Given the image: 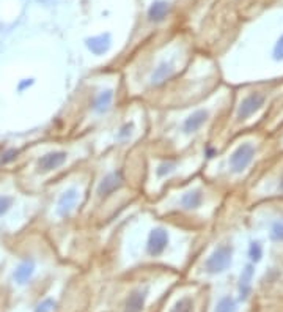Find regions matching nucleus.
<instances>
[{
  "mask_svg": "<svg viewBox=\"0 0 283 312\" xmlns=\"http://www.w3.org/2000/svg\"><path fill=\"white\" fill-rule=\"evenodd\" d=\"M211 192L203 178H192L167 188L166 194L156 202L154 211L160 218L178 224L184 229L195 232L204 227V218H208Z\"/></svg>",
  "mask_w": 283,
  "mask_h": 312,
  "instance_id": "nucleus-1",
  "label": "nucleus"
},
{
  "mask_svg": "<svg viewBox=\"0 0 283 312\" xmlns=\"http://www.w3.org/2000/svg\"><path fill=\"white\" fill-rule=\"evenodd\" d=\"M212 122V107L202 104H194L189 109L180 107L175 111V117L167 118L168 126L164 128V137L168 141V153H184L192 150L204 131Z\"/></svg>",
  "mask_w": 283,
  "mask_h": 312,
  "instance_id": "nucleus-2",
  "label": "nucleus"
},
{
  "mask_svg": "<svg viewBox=\"0 0 283 312\" xmlns=\"http://www.w3.org/2000/svg\"><path fill=\"white\" fill-rule=\"evenodd\" d=\"M256 155V145L252 142L239 144L226 159V170L230 175H242L248 169V166L254 163Z\"/></svg>",
  "mask_w": 283,
  "mask_h": 312,
  "instance_id": "nucleus-3",
  "label": "nucleus"
},
{
  "mask_svg": "<svg viewBox=\"0 0 283 312\" xmlns=\"http://www.w3.org/2000/svg\"><path fill=\"white\" fill-rule=\"evenodd\" d=\"M266 101V96L261 95L258 92L255 93H250L247 95L246 98L241 101V104L238 106V111H236V118L239 122H246L248 120L250 117H252L254 114H256L261 107H263Z\"/></svg>",
  "mask_w": 283,
  "mask_h": 312,
  "instance_id": "nucleus-4",
  "label": "nucleus"
},
{
  "mask_svg": "<svg viewBox=\"0 0 283 312\" xmlns=\"http://www.w3.org/2000/svg\"><path fill=\"white\" fill-rule=\"evenodd\" d=\"M71 158L70 150H54V152L46 153L44 156H41L36 163L38 172H52L57 170L62 166L66 164V161Z\"/></svg>",
  "mask_w": 283,
  "mask_h": 312,
  "instance_id": "nucleus-5",
  "label": "nucleus"
},
{
  "mask_svg": "<svg viewBox=\"0 0 283 312\" xmlns=\"http://www.w3.org/2000/svg\"><path fill=\"white\" fill-rule=\"evenodd\" d=\"M232 262V246H220L219 249H216L208 265L211 266V271L220 273Z\"/></svg>",
  "mask_w": 283,
  "mask_h": 312,
  "instance_id": "nucleus-6",
  "label": "nucleus"
},
{
  "mask_svg": "<svg viewBox=\"0 0 283 312\" xmlns=\"http://www.w3.org/2000/svg\"><path fill=\"white\" fill-rule=\"evenodd\" d=\"M35 273V263L32 260H26L16 266L13 273V281L16 285H27L32 281V276Z\"/></svg>",
  "mask_w": 283,
  "mask_h": 312,
  "instance_id": "nucleus-7",
  "label": "nucleus"
},
{
  "mask_svg": "<svg viewBox=\"0 0 283 312\" xmlns=\"http://www.w3.org/2000/svg\"><path fill=\"white\" fill-rule=\"evenodd\" d=\"M167 12H168V7L166 2H156L150 8V18L153 21H160V19H164Z\"/></svg>",
  "mask_w": 283,
  "mask_h": 312,
  "instance_id": "nucleus-8",
  "label": "nucleus"
},
{
  "mask_svg": "<svg viewBox=\"0 0 283 312\" xmlns=\"http://www.w3.org/2000/svg\"><path fill=\"white\" fill-rule=\"evenodd\" d=\"M270 240L272 241H283V218L272 222L270 225Z\"/></svg>",
  "mask_w": 283,
  "mask_h": 312,
  "instance_id": "nucleus-9",
  "label": "nucleus"
},
{
  "mask_svg": "<svg viewBox=\"0 0 283 312\" xmlns=\"http://www.w3.org/2000/svg\"><path fill=\"white\" fill-rule=\"evenodd\" d=\"M217 312H236V306L233 303L232 298H225L220 301L219 307H217Z\"/></svg>",
  "mask_w": 283,
  "mask_h": 312,
  "instance_id": "nucleus-10",
  "label": "nucleus"
},
{
  "mask_svg": "<svg viewBox=\"0 0 283 312\" xmlns=\"http://www.w3.org/2000/svg\"><path fill=\"white\" fill-rule=\"evenodd\" d=\"M12 203H13V200L10 199V197H6V196H0V216H2V214H5V213L10 210V207H12Z\"/></svg>",
  "mask_w": 283,
  "mask_h": 312,
  "instance_id": "nucleus-11",
  "label": "nucleus"
},
{
  "mask_svg": "<svg viewBox=\"0 0 283 312\" xmlns=\"http://www.w3.org/2000/svg\"><path fill=\"white\" fill-rule=\"evenodd\" d=\"M274 54H276V59H283V37L277 41L276 45V49H274Z\"/></svg>",
  "mask_w": 283,
  "mask_h": 312,
  "instance_id": "nucleus-12",
  "label": "nucleus"
},
{
  "mask_svg": "<svg viewBox=\"0 0 283 312\" xmlns=\"http://www.w3.org/2000/svg\"><path fill=\"white\" fill-rule=\"evenodd\" d=\"M277 191H278V192H282V194H283V172H282V175H280V178H278Z\"/></svg>",
  "mask_w": 283,
  "mask_h": 312,
  "instance_id": "nucleus-13",
  "label": "nucleus"
}]
</instances>
